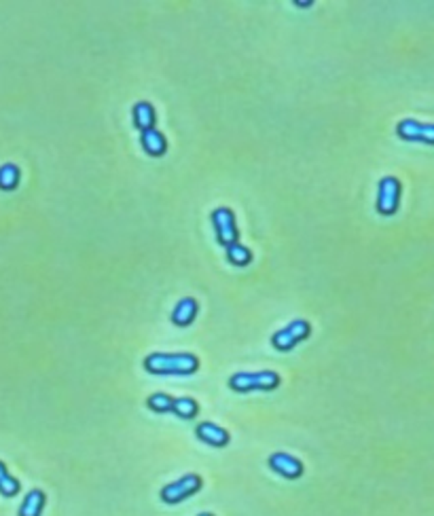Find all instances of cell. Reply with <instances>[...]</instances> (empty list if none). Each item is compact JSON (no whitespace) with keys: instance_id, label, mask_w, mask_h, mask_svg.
Instances as JSON below:
<instances>
[{"instance_id":"1","label":"cell","mask_w":434,"mask_h":516,"mask_svg":"<svg viewBox=\"0 0 434 516\" xmlns=\"http://www.w3.org/2000/svg\"><path fill=\"white\" fill-rule=\"evenodd\" d=\"M144 368L151 374H193L199 360L193 353H151L144 358Z\"/></svg>"},{"instance_id":"2","label":"cell","mask_w":434,"mask_h":516,"mask_svg":"<svg viewBox=\"0 0 434 516\" xmlns=\"http://www.w3.org/2000/svg\"><path fill=\"white\" fill-rule=\"evenodd\" d=\"M280 374L273 370H261V372H238L229 379V387L233 392H271L280 385Z\"/></svg>"},{"instance_id":"3","label":"cell","mask_w":434,"mask_h":516,"mask_svg":"<svg viewBox=\"0 0 434 516\" xmlns=\"http://www.w3.org/2000/svg\"><path fill=\"white\" fill-rule=\"evenodd\" d=\"M309 334H311L309 322H307V320H294V322H290L286 328L278 330V332L271 337V345H273L278 351H290L297 343L305 341Z\"/></svg>"},{"instance_id":"4","label":"cell","mask_w":434,"mask_h":516,"mask_svg":"<svg viewBox=\"0 0 434 516\" xmlns=\"http://www.w3.org/2000/svg\"><path fill=\"white\" fill-rule=\"evenodd\" d=\"M212 224L216 231V239H219L221 245H231L240 239L238 233V224H236V216L229 208H216L212 212Z\"/></svg>"},{"instance_id":"5","label":"cell","mask_w":434,"mask_h":516,"mask_svg":"<svg viewBox=\"0 0 434 516\" xmlns=\"http://www.w3.org/2000/svg\"><path fill=\"white\" fill-rule=\"evenodd\" d=\"M201 489V478L197 474H187L161 489V499L165 503H180Z\"/></svg>"},{"instance_id":"6","label":"cell","mask_w":434,"mask_h":516,"mask_svg":"<svg viewBox=\"0 0 434 516\" xmlns=\"http://www.w3.org/2000/svg\"><path fill=\"white\" fill-rule=\"evenodd\" d=\"M400 203V182L394 176H388L379 182L377 189V212L384 216L396 214Z\"/></svg>"},{"instance_id":"7","label":"cell","mask_w":434,"mask_h":516,"mask_svg":"<svg viewBox=\"0 0 434 516\" xmlns=\"http://www.w3.org/2000/svg\"><path fill=\"white\" fill-rule=\"evenodd\" d=\"M396 134H398V138H402L407 142L432 144V140H434V125H430V123H417L413 118H407V121L398 123Z\"/></svg>"},{"instance_id":"8","label":"cell","mask_w":434,"mask_h":516,"mask_svg":"<svg viewBox=\"0 0 434 516\" xmlns=\"http://www.w3.org/2000/svg\"><path fill=\"white\" fill-rule=\"evenodd\" d=\"M269 468L276 474H280V476H284L288 480H294V478H299L303 474V463L297 457L288 455V453H273L269 457Z\"/></svg>"},{"instance_id":"9","label":"cell","mask_w":434,"mask_h":516,"mask_svg":"<svg viewBox=\"0 0 434 516\" xmlns=\"http://www.w3.org/2000/svg\"><path fill=\"white\" fill-rule=\"evenodd\" d=\"M195 434H197V438H199L201 442H205V444H210V447H216V449L227 447L229 440H231V436H229V432H227L225 428L216 426V423H210V421L199 423L197 430H195Z\"/></svg>"},{"instance_id":"10","label":"cell","mask_w":434,"mask_h":516,"mask_svg":"<svg viewBox=\"0 0 434 516\" xmlns=\"http://www.w3.org/2000/svg\"><path fill=\"white\" fill-rule=\"evenodd\" d=\"M140 142H142V149L147 151V155H151V157H161L168 151V142H165V138H163V134L159 132V129H149V132H142L140 134Z\"/></svg>"},{"instance_id":"11","label":"cell","mask_w":434,"mask_h":516,"mask_svg":"<svg viewBox=\"0 0 434 516\" xmlns=\"http://www.w3.org/2000/svg\"><path fill=\"white\" fill-rule=\"evenodd\" d=\"M195 315H197V301L191 299V297H187V299H182V301L174 307V311H172V322H174L176 326L184 328V326H191V324H193Z\"/></svg>"},{"instance_id":"12","label":"cell","mask_w":434,"mask_h":516,"mask_svg":"<svg viewBox=\"0 0 434 516\" xmlns=\"http://www.w3.org/2000/svg\"><path fill=\"white\" fill-rule=\"evenodd\" d=\"M155 121H157V116H155L153 104H149V102H138V104L134 106V125L140 129V134H142V132H149V129H155Z\"/></svg>"},{"instance_id":"13","label":"cell","mask_w":434,"mask_h":516,"mask_svg":"<svg viewBox=\"0 0 434 516\" xmlns=\"http://www.w3.org/2000/svg\"><path fill=\"white\" fill-rule=\"evenodd\" d=\"M43 505H45V493L41 489H32L20 508V516H41Z\"/></svg>"},{"instance_id":"14","label":"cell","mask_w":434,"mask_h":516,"mask_svg":"<svg viewBox=\"0 0 434 516\" xmlns=\"http://www.w3.org/2000/svg\"><path fill=\"white\" fill-rule=\"evenodd\" d=\"M170 413L180 419H193L199 413V405L193 398H172Z\"/></svg>"},{"instance_id":"15","label":"cell","mask_w":434,"mask_h":516,"mask_svg":"<svg viewBox=\"0 0 434 516\" xmlns=\"http://www.w3.org/2000/svg\"><path fill=\"white\" fill-rule=\"evenodd\" d=\"M20 168L13 163L0 165V191H15L20 184Z\"/></svg>"},{"instance_id":"16","label":"cell","mask_w":434,"mask_h":516,"mask_svg":"<svg viewBox=\"0 0 434 516\" xmlns=\"http://www.w3.org/2000/svg\"><path fill=\"white\" fill-rule=\"evenodd\" d=\"M227 258H229V263H233L236 267H246L252 261V252L246 245H242L240 241H236V243L227 245Z\"/></svg>"},{"instance_id":"17","label":"cell","mask_w":434,"mask_h":516,"mask_svg":"<svg viewBox=\"0 0 434 516\" xmlns=\"http://www.w3.org/2000/svg\"><path fill=\"white\" fill-rule=\"evenodd\" d=\"M0 493L5 497H13L20 493V480H15L9 472H7V466L0 461Z\"/></svg>"},{"instance_id":"18","label":"cell","mask_w":434,"mask_h":516,"mask_svg":"<svg viewBox=\"0 0 434 516\" xmlns=\"http://www.w3.org/2000/svg\"><path fill=\"white\" fill-rule=\"evenodd\" d=\"M147 407L155 413H170V407H172V396L168 394H153L149 400H147Z\"/></svg>"},{"instance_id":"19","label":"cell","mask_w":434,"mask_h":516,"mask_svg":"<svg viewBox=\"0 0 434 516\" xmlns=\"http://www.w3.org/2000/svg\"><path fill=\"white\" fill-rule=\"evenodd\" d=\"M197 516H214V514H210V512H201V514H197Z\"/></svg>"}]
</instances>
